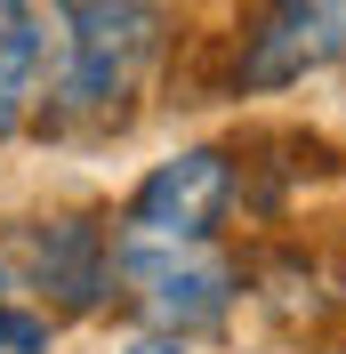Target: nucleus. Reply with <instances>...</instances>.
I'll list each match as a JSON object with an SVG mask.
<instances>
[{
	"mask_svg": "<svg viewBox=\"0 0 346 354\" xmlns=\"http://www.w3.org/2000/svg\"><path fill=\"white\" fill-rule=\"evenodd\" d=\"M0 282H8V266H0Z\"/></svg>",
	"mask_w": 346,
	"mask_h": 354,
	"instance_id": "9",
	"label": "nucleus"
},
{
	"mask_svg": "<svg viewBox=\"0 0 346 354\" xmlns=\"http://www.w3.org/2000/svg\"><path fill=\"white\" fill-rule=\"evenodd\" d=\"M113 274H129L137 306L161 322V330H194L217 322L226 298H234V274L210 258L201 242H153V234H121L113 242Z\"/></svg>",
	"mask_w": 346,
	"mask_h": 354,
	"instance_id": "2",
	"label": "nucleus"
},
{
	"mask_svg": "<svg viewBox=\"0 0 346 354\" xmlns=\"http://www.w3.org/2000/svg\"><path fill=\"white\" fill-rule=\"evenodd\" d=\"M346 57V0H274V17L258 24V41L242 57L250 88H290L306 73H322Z\"/></svg>",
	"mask_w": 346,
	"mask_h": 354,
	"instance_id": "4",
	"label": "nucleus"
},
{
	"mask_svg": "<svg viewBox=\"0 0 346 354\" xmlns=\"http://www.w3.org/2000/svg\"><path fill=\"white\" fill-rule=\"evenodd\" d=\"M0 354H48V322L24 306H0Z\"/></svg>",
	"mask_w": 346,
	"mask_h": 354,
	"instance_id": "7",
	"label": "nucleus"
},
{
	"mask_svg": "<svg viewBox=\"0 0 346 354\" xmlns=\"http://www.w3.org/2000/svg\"><path fill=\"white\" fill-rule=\"evenodd\" d=\"M33 97H41V65L33 57H0V137L33 113Z\"/></svg>",
	"mask_w": 346,
	"mask_h": 354,
	"instance_id": "6",
	"label": "nucleus"
},
{
	"mask_svg": "<svg viewBox=\"0 0 346 354\" xmlns=\"http://www.w3.org/2000/svg\"><path fill=\"white\" fill-rule=\"evenodd\" d=\"M234 201V161L226 153H177L137 185L129 201V234H153V242H201Z\"/></svg>",
	"mask_w": 346,
	"mask_h": 354,
	"instance_id": "3",
	"label": "nucleus"
},
{
	"mask_svg": "<svg viewBox=\"0 0 346 354\" xmlns=\"http://www.w3.org/2000/svg\"><path fill=\"white\" fill-rule=\"evenodd\" d=\"M129 354H177V338H137Z\"/></svg>",
	"mask_w": 346,
	"mask_h": 354,
	"instance_id": "8",
	"label": "nucleus"
},
{
	"mask_svg": "<svg viewBox=\"0 0 346 354\" xmlns=\"http://www.w3.org/2000/svg\"><path fill=\"white\" fill-rule=\"evenodd\" d=\"M65 17V57H57V113H89V121H113L121 97L137 88L153 41H161V17L153 0H57Z\"/></svg>",
	"mask_w": 346,
	"mask_h": 354,
	"instance_id": "1",
	"label": "nucleus"
},
{
	"mask_svg": "<svg viewBox=\"0 0 346 354\" xmlns=\"http://www.w3.org/2000/svg\"><path fill=\"white\" fill-rule=\"evenodd\" d=\"M33 282H41L65 314H89L97 298H105V282H113L105 234H97L89 218H57V225H41V234H33Z\"/></svg>",
	"mask_w": 346,
	"mask_h": 354,
	"instance_id": "5",
	"label": "nucleus"
}]
</instances>
